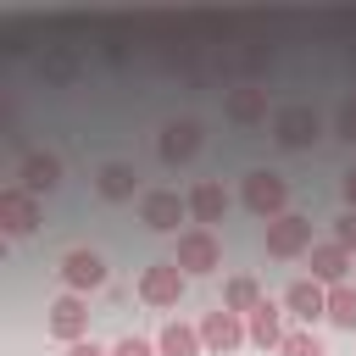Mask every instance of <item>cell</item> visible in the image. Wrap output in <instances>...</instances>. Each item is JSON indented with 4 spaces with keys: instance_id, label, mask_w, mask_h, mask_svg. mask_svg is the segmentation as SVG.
<instances>
[{
    "instance_id": "obj_2",
    "label": "cell",
    "mask_w": 356,
    "mask_h": 356,
    "mask_svg": "<svg viewBox=\"0 0 356 356\" xmlns=\"http://www.w3.org/2000/svg\"><path fill=\"white\" fill-rule=\"evenodd\" d=\"M239 200H245V211H256V217L278 222V217H284V200H289V184H284L278 172L256 167V172H245V189H239Z\"/></svg>"
},
{
    "instance_id": "obj_7",
    "label": "cell",
    "mask_w": 356,
    "mask_h": 356,
    "mask_svg": "<svg viewBox=\"0 0 356 356\" xmlns=\"http://www.w3.org/2000/svg\"><path fill=\"white\" fill-rule=\"evenodd\" d=\"M245 339H250V328H245L239 312H228V306L206 312V323H200V345H206L211 356H228V350H239Z\"/></svg>"
},
{
    "instance_id": "obj_16",
    "label": "cell",
    "mask_w": 356,
    "mask_h": 356,
    "mask_svg": "<svg viewBox=\"0 0 356 356\" xmlns=\"http://www.w3.org/2000/svg\"><path fill=\"white\" fill-rule=\"evenodd\" d=\"M17 184H22L28 195H50V189L61 184V156H50V150H33V156H22V167H17Z\"/></svg>"
},
{
    "instance_id": "obj_1",
    "label": "cell",
    "mask_w": 356,
    "mask_h": 356,
    "mask_svg": "<svg viewBox=\"0 0 356 356\" xmlns=\"http://www.w3.org/2000/svg\"><path fill=\"white\" fill-rule=\"evenodd\" d=\"M184 289H189V273H184L178 261H150V267L139 273V300H145V306H156V312L178 306V300H184Z\"/></svg>"
},
{
    "instance_id": "obj_8",
    "label": "cell",
    "mask_w": 356,
    "mask_h": 356,
    "mask_svg": "<svg viewBox=\"0 0 356 356\" xmlns=\"http://www.w3.org/2000/svg\"><path fill=\"white\" fill-rule=\"evenodd\" d=\"M206 145V134H200V122L195 117H172L167 128H161V139H156V150H161V161L167 167H184V161H195V150Z\"/></svg>"
},
{
    "instance_id": "obj_22",
    "label": "cell",
    "mask_w": 356,
    "mask_h": 356,
    "mask_svg": "<svg viewBox=\"0 0 356 356\" xmlns=\"http://www.w3.org/2000/svg\"><path fill=\"white\" fill-rule=\"evenodd\" d=\"M278 356H328V350H323V339L312 328H289L284 345H278Z\"/></svg>"
},
{
    "instance_id": "obj_3",
    "label": "cell",
    "mask_w": 356,
    "mask_h": 356,
    "mask_svg": "<svg viewBox=\"0 0 356 356\" xmlns=\"http://www.w3.org/2000/svg\"><path fill=\"white\" fill-rule=\"evenodd\" d=\"M189 278H206V273H217L222 267V239L211 234V228H184L178 234V256H172Z\"/></svg>"
},
{
    "instance_id": "obj_24",
    "label": "cell",
    "mask_w": 356,
    "mask_h": 356,
    "mask_svg": "<svg viewBox=\"0 0 356 356\" xmlns=\"http://www.w3.org/2000/svg\"><path fill=\"white\" fill-rule=\"evenodd\" d=\"M111 356H161V350H156V339L128 334V339H117V345H111Z\"/></svg>"
},
{
    "instance_id": "obj_28",
    "label": "cell",
    "mask_w": 356,
    "mask_h": 356,
    "mask_svg": "<svg viewBox=\"0 0 356 356\" xmlns=\"http://www.w3.org/2000/svg\"><path fill=\"white\" fill-rule=\"evenodd\" d=\"M345 211H356V167L345 172Z\"/></svg>"
},
{
    "instance_id": "obj_5",
    "label": "cell",
    "mask_w": 356,
    "mask_h": 356,
    "mask_svg": "<svg viewBox=\"0 0 356 356\" xmlns=\"http://www.w3.org/2000/svg\"><path fill=\"white\" fill-rule=\"evenodd\" d=\"M306 250H312V217L284 211L278 222H267V256H273V261H295V256H306Z\"/></svg>"
},
{
    "instance_id": "obj_25",
    "label": "cell",
    "mask_w": 356,
    "mask_h": 356,
    "mask_svg": "<svg viewBox=\"0 0 356 356\" xmlns=\"http://www.w3.org/2000/svg\"><path fill=\"white\" fill-rule=\"evenodd\" d=\"M44 78H50V83H72V78H78V67H72V56H50V67H44Z\"/></svg>"
},
{
    "instance_id": "obj_26",
    "label": "cell",
    "mask_w": 356,
    "mask_h": 356,
    "mask_svg": "<svg viewBox=\"0 0 356 356\" xmlns=\"http://www.w3.org/2000/svg\"><path fill=\"white\" fill-rule=\"evenodd\" d=\"M334 239H339V245H345V250L356 256V211H345V217L334 222Z\"/></svg>"
},
{
    "instance_id": "obj_21",
    "label": "cell",
    "mask_w": 356,
    "mask_h": 356,
    "mask_svg": "<svg viewBox=\"0 0 356 356\" xmlns=\"http://www.w3.org/2000/svg\"><path fill=\"white\" fill-rule=\"evenodd\" d=\"M328 323L334 328H356V284H334L328 289Z\"/></svg>"
},
{
    "instance_id": "obj_4",
    "label": "cell",
    "mask_w": 356,
    "mask_h": 356,
    "mask_svg": "<svg viewBox=\"0 0 356 356\" xmlns=\"http://www.w3.org/2000/svg\"><path fill=\"white\" fill-rule=\"evenodd\" d=\"M273 139H278L284 150H306V145H317V139H323V117H317V106H284V111H273Z\"/></svg>"
},
{
    "instance_id": "obj_9",
    "label": "cell",
    "mask_w": 356,
    "mask_h": 356,
    "mask_svg": "<svg viewBox=\"0 0 356 356\" xmlns=\"http://www.w3.org/2000/svg\"><path fill=\"white\" fill-rule=\"evenodd\" d=\"M0 228H6L11 239L33 234V228H39V195H28L22 184H6V189H0Z\"/></svg>"
},
{
    "instance_id": "obj_6",
    "label": "cell",
    "mask_w": 356,
    "mask_h": 356,
    "mask_svg": "<svg viewBox=\"0 0 356 356\" xmlns=\"http://www.w3.org/2000/svg\"><path fill=\"white\" fill-rule=\"evenodd\" d=\"M184 217H189V195H178V189H150V195L139 200V222H145L150 234H172Z\"/></svg>"
},
{
    "instance_id": "obj_19",
    "label": "cell",
    "mask_w": 356,
    "mask_h": 356,
    "mask_svg": "<svg viewBox=\"0 0 356 356\" xmlns=\"http://www.w3.org/2000/svg\"><path fill=\"white\" fill-rule=\"evenodd\" d=\"M261 300H267V295H261V284H256L250 273H234V278H228V289H222V306H228V312H239V317H250Z\"/></svg>"
},
{
    "instance_id": "obj_12",
    "label": "cell",
    "mask_w": 356,
    "mask_h": 356,
    "mask_svg": "<svg viewBox=\"0 0 356 356\" xmlns=\"http://www.w3.org/2000/svg\"><path fill=\"white\" fill-rule=\"evenodd\" d=\"M61 284H67V295L100 289V284H106V256H100V250H67V261H61Z\"/></svg>"
},
{
    "instance_id": "obj_10",
    "label": "cell",
    "mask_w": 356,
    "mask_h": 356,
    "mask_svg": "<svg viewBox=\"0 0 356 356\" xmlns=\"http://www.w3.org/2000/svg\"><path fill=\"white\" fill-rule=\"evenodd\" d=\"M50 339H61V345H78V339H89V306H83V295H61L56 306H50Z\"/></svg>"
},
{
    "instance_id": "obj_15",
    "label": "cell",
    "mask_w": 356,
    "mask_h": 356,
    "mask_svg": "<svg viewBox=\"0 0 356 356\" xmlns=\"http://www.w3.org/2000/svg\"><path fill=\"white\" fill-rule=\"evenodd\" d=\"M245 328H250V345H256V350H278L284 334H289V328H284V300H261V306L245 317Z\"/></svg>"
},
{
    "instance_id": "obj_17",
    "label": "cell",
    "mask_w": 356,
    "mask_h": 356,
    "mask_svg": "<svg viewBox=\"0 0 356 356\" xmlns=\"http://www.w3.org/2000/svg\"><path fill=\"white\" fill-rule=\"evenodd\" d=\"M189 217H195V228H211V222H222L228 217V189L222 184H195L189 189Z\"/></svg>"
},
{
    "instance_id": "obj_14",
    "label": "cell",
    "mask_w": 356,
    "mask_h": 356,
    "mask_svg": "<svg viewBox=\"0 0 356 356\" xmlns=\"http://www.w3.org/2000/svg\"><path fill=\"white\" fill-rule=\"evenodd\" d=\"M222 111H228V122H239V128H267V89L239 83V89H228Z\"/></svg>"
},
{
    "instance_id": "obj_23",
    "label": "cell",
    "mask_w": 356,
    "mask_h": 356,
    "mask_svg": "<svg viewBox=\"0 0 356 356\" xmlns=\"http://www.w3.org/2000/svg\"><path fill=\"white\" fill-rule=\"evenodd\" d=\"M334 134L356 145V95H345V100H339V111H334Z\"/></svg>"
},
{
    "instance_id": "obj_27",
    "label": "cell",
    "mask_w": 356,
    "mask_h": 356,
    "mask_svg": "<svg viewBox=\"0 0 356 356\" xmlns=\"http://www.w3.org/2000/svg\"><path fill=\"white\" fill-rule=\"evenodd\" d=\"M67 356H111V350L95 345V339H78V345H67Z\"/></svg>"
},
{
    "instance_id": "obj_11",
    "label": "cell",
    "mask_w": 356,
    "mask_h": 356,
    "mask_svg": "<svg viewBox=\"0 0 356 356\" xmlns=\"http://www.w3.org/2000/svg\"><path fill=\"white\" fill-rule=\"evenodd\" d=\"M306 261H312V278H317L323 289H334V284H350V250H345L339 239H323V245H312V250H306Z\"/></svg>"
},
{
    "instance_id": "obj_13",
    "label": "cell",
    "mask_w": 356,
    "mask_h": 356,
    "mask_svg": "<svg viewBox=\"0 0 356 356\" xmlns=\"http://www.w3.org/2000/svg\"><path fill=\"white\" fill-rule=\"evenodd\" d=\"M284 312H289V317H300V323L312 328L317 317H328V289H323L317 278H295V284L284 289Z\"/></svg>"
},
{
    "instance_id": "obj_20",
    "label": "cell",
    "mask_w": 356,
    "mask_h": 356,
    "mask_svg": "<svg viewBox=\"0 0 356 356\" xmlns=\"http://www.w3.org/2000/svg\"><path fill=\"white\" fill-rule=\"evenodd\" d=\"M156 350H161V356H200L206 345H200V328H189V323H167V328L156 334Z\"/></svg>"
},
{
    "instance_id": "obj_18",
    "label": "cell",
    "mask_w": 356,
    "mask_h": 356,
    "mask_svg": "<svg viewBox=\"0 0 356 356\" xmlns=\"http://www.w3.org/2000/svg\"><path fill=\"white\" fill-rule=\"evenodd\" d=\"M95 189H100V200H134L139 172H134L128 161H106V167L95 172Z\"/></svg>"
}]
</instances>
